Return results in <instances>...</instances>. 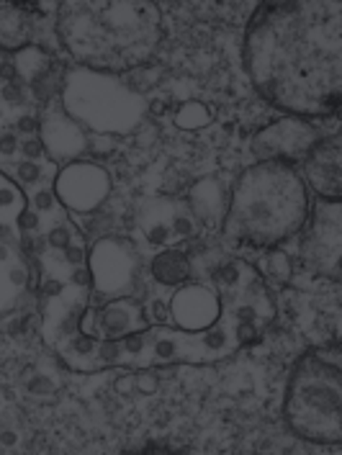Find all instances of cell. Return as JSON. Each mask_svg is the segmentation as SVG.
Masks as SVG:
<instances>
[{"label":"cell","mask_w":342,"mask_h":455,"mask_svg":"<svg viewBox=\"0 0 342 455\" xmlns=\"http://www.w3.org/2000/svg\"><path fill=\"white\" fill-rule=\"evenodd\" d=\"M180 204L172 201H155L149 209H142V232L149 244L163 247L175 237V219L180 214Z\"/></svg>","instance_id":"cell-18"},{"label":"cell","mask_w":342,"mask_h":455,"mask_svg":"<svg viewBox=\"0 0 342 455\" xmlns=\"http://www.w3.org/2000/svg\"><path fill=\"white\" fill-rule=\"evenodd\" d=\"M19 149H21V155H24L26 160H31V163H36L39 157H44V144H42V140H24V142L19 144Z\"/></svg>","instance_id":"cell-28"},{"label":"cell","mask_w":342,"mask_h":455,"mask_svg":"<svg viewBox=\"0 0 342 455\" xmlns=\"http://www.w3.org/2000/svg\"><path fill=\"white\" fill-rule=\"evenodd\" d=\"M0 106H3V96H0Z\"/></svg>","instance_id":"cell-32"},{"label":"cell","mask_w":342,"mask_h":455,"mask_svg":"<svg viewBox=\"0 0 342 455\" xmlns=\"http://www.w3.org/2000/svg\"><path fill=\"white\" fill-rule=\"evenodd\" d=\"M98 342L100 339L77 330L75 335L65 337L57 345V350L65 360V365L75 373H96V371H100V365H98Z\"/></svg>","instance_id":"cell-19"},{"label":"cell","mask_w":342,"mask_h":455,"mask_svg":"<svg viewBox=\"0 0 342 455\" xmlns=\"http://www.w3.org/2000/svg\"><path fill=\"white\" fill-rule=\"evenodd\" d=\"M340 3H266L252 16L244 60L255 88L298 119L340 108Z\"/></svg>","instance_id":"cell-1"},{"label":"cell","mask_w":342,"mask_h":455,"mask_svg":"<svg viewBox=\"0 0 342 455\" xmlns=\"http://www.w3.org/2000/svg\"><path fill=\"white\" fill-rule=\"evenodd\" d=\"M34 13H39L36 5L11 3L0 5V49L5 54H16L21 49L31 47L34 34Z\"/></svg>","instance_id":"cell-15"},{"label":"cell","mask_w":342,"mask_h":455,"mask_svg":"<svg viewBox=\"0 0 342 455\" xmlns=\"http://www.w3.org/2000/svg\"><path fill=\"white\" fill-rule=\"evenodd\" d=\"M88 270L91 283L106 301L131 296L139 283L142 255L131 240L122 235H106L98 237L93 250L88 252Z\"/></svg>","instance_id":"cell-6"},{"label":"cell","mask_w":342,"mask_h":455,"mask_svg":"<svg viewBox=\"0 0 342 455\" xmlns=\"http://www.w3.org/2000/svg\"><path fill=\"white\" fill-rule=\"evenodd\" d=\"M62 260L68 265H73V267L83 265L85 263V247H83L80 242H73L68 250H62Z\"/></svg>","instance_id":"cell-29"},{"label":"cell","mask_w":342,"mask_h":455,"mask_svg":"<svg viewBox=\"0 0 342 455\" xmlns=\"http://www.w3.org/2000/svg\"><path fill=\"white\" fill-rule=\"evenodd\" d=\"M0 96H3V103H8V106H21L26 98L24 80L19 77V80H11V83H3Z\"/></svg>","instance_id":"cell-25"},{"label":"cell","mask_w":342,"mask_h":455,"mask_svg":"<svg viewBox=\"0 0 342 455\" xmlns=\"http://www.w3.org/2000/svg\"><path fill=\"white\" fill-rule=\"evenodd\" d=\"M16 68H19V77L24 80L28 96L34 98L36 103L49 106L54 98L62 96V85H65V68L49 57L47 52L36 44L21 49L13 54Z\"/></svg>","instance_id":"cell-12"},{"label":"cell","mask_w":342,"mask_h":455,"mask_svg":"<svg viewBox=\"0 0 342 455\" xmlns=\"http://www.w3.org/2000/svg\"><path fill=\"white\" fill-rule=\"evenodd\" d=\"M57 26L83 68L122 72L139 68L155 52L160 11L152 3H65Z\"/></svg>","instance_id":"cell-3"},{"label":"cell","mask_w":342,"mask_h":455,"mask_svg":"<svg viewBox=\"0 0 342 455\" xmlns=\"http://www.w3.org/2000/svg\"><path fill=\"white\" fill-rule=\"evenodd\" d=\"M60 201L54 191H47V188H39V191L31 196V209L39 216H54V219H65V214L60 212Z\"/></svg>","instance_id":"cell-23"},{"label":"cell","mask_w":342,"mask_h":455,"mask_svg":"<svg viewBox=\"0 0 342 455\" xmlns=\"http://www.w3.org/2000/svg\"><path fill=\"white\" fill-rule=\"evenodd\" d=\"M149 273H152V278L160 286L178 288L191 281V275H194V260L180 247H168V250H160L152 258Z\"/></svg>","instance_id":"cell-16"},{"label":"cell","mask_w":342,"mask_h":455,"mask_svg":"<svg viewBox=\"0 0 342 455\" xmlns=\"http://www.w3.org/2000/svg\"><path fill=\"white\" fill-rule=\"evenodd\" d=\"M172 324L183 332H203L214 327L224 314L221 293L209 283H183L168 301Z\"/></svg>","instance_id":"cell-11"},{"label":"cell","mask_w":342,"mask_h":455,"mask_svg":"<svg viewBox=\"0 0 342 455\" xmlns=\"http://www.w3.org/2000/svg\"><path fill=\"white\" fill-rule=\"evenodd\" d=\"M19 140H16V134L13 132H0V155L3 157H11L16 149H19Z\"/></svg>","instance_id":"cell-30"},{"label":"cell","mask_w":342,"mask_h":455,"mask_svg":"<svg viewBox=\"0 0 342 455\" xmlns=\"http://www.w3.org/2000/svg\"><path fill=\"white\" fill-rule=\"evenodd\" d=\"M26 286V265L19 263L8 242H0V314L16 304Z\"/></svg>","instance_id":"cell-20"},{"label":"cell","mask_w":342,"mask_h":455,"mask_svg":"<svg viewBox=\"0 0 342 455\" xmlns=\"http://www.w3.org/2000/svg\"><path fill=\"white\" fill-rule=\"evenodd\" d=\"M312 196L291 163L260 160L237 178L221 229L227 240L250 250H273L301 232Z\"/></svg>","instance_id":"cell-2"},{"label":"cell","mask_w":342,"mask_h":455,"mask_svg":"<svg viewBox=\"0 0 342 455\" xmlns=\"http://www.w3.org/2000/svg\"><path fill=\"white\" fill-rule=\"evenodd\" d=\"M283 417L289 430L309 443L342 440V379L338 360L309 353L296 363L286 391Z\"/></svg>","instance_id":"cell-5"},{"label":"cell","mask_w":342,"mask_h":455,"mask_svg":"<svg viewBox=\"0 0 342 455\" xmlns=\"http://www.w3.org/2000/svg\"><path fill=\"white\" fill-rule=\"evenodd\" d=\"M44 240H47V247H52V250H68L73 244V227L65 219H60V221L49 224Z\"/></svg>","instance_id":"cell-24"},{"label":"cell","mask_w":342,"mask_h":455,"mask_svg":"<svg viewBox=\"0 0 342 455\" xmlns=\"http://www.w3.org/2000/svg\"><path fill=\"white\" fill-rule=\"evenodd\" d=\"M0 80L3 83H11V80H19V68H16V60L13 54H0Z\"/></svg>","instance_id":"cell-27"},{"label":"cell","mask_w":342,"mask_h":455,"mask_svg":"<svg viewBox=\"0 0 342 455\" xmlns=\"http://www.w3.org/2000/svg\"><path fill=\"white\" fill-rule=\"evenodd\" d=\"M80 330L96 339H123L134 332L149 330V314L134 296L108 299L96 309L83 312Z\"/></svg>","instance_id":"cell-10"},{"label":"cell","mask_w":342,"mask_h":455,"mask_svg":"<svg viewBox=\"0 0 342 455\" xmlns=\"http://www.w3.org/2000/svg\"><path fill=\"white\" fill-rule=\"evenodd\" d=\"M42 144L54 163H75L88 149V132L62 108H49L42 119Z\"/></svg>","instance_id":"cell-14"},{"label":"cell","mask_w":342,"mask_h":455,"mask_svg":"<svg viewBox=\"0 0 342 455\" xmlns=\"http://www.w3.org/2000/svg\"><path fill=\"white\" fill-rule=\"evenodd\" d=\"M16 175H19V180H21L24 186H39L42 178H44V168H42L39 163L26 160V163H19V165H16Z\"/></svg>","instance_id":"cell-26"},{"label":"cell","mask_w":342,"mask_h":455,"mask_svg":"<svg viewBox=\"0 0 342 455\" xmlns=\"http://www.w3.org/2000/svg\"><path fill=\"white\" fill-rule=\"evenodd\" d=\"M301 178L306 188L324 201H340V134L322 137L301 163Z\"/></svg>","instance_id":"cell-13"},{"label":"cell","mask_w":342,"mask_h":455,"mask_svg":"<svg viewBox=\"0 0 342 455\" xmlns=\"http://www.w3.org/2000/svg\"><path fill=\"white\" fill-rule=\"evenodd\" d=\"M19 129H21L24 134H36V132L42 129V121L34 119V116H24V119L19 121Z\"/></svg>","instance_id":"cell-31"},{"label":"cell","mask_w":342,"mask_h":455,"mask_svg":"<svg viewBox=\"0 0 342 455\" xmlns=\"http://www.w3.org/2000/svg\"><path fill=\"white\" fill-rule=\"evenodd\" d=\"M340 201L312 198L309 216L304 221L301 250L306 263L322 275H340Z\"/></svg>","instance_id":"cell-7"},{"label":"cell","mask_w":342,"mask_h":455,"mask_svg":"<svg viewBox=\"0 0 342 455\" xmlns=\"http://www.w3.org/2000/svg\"><path fill=\"white\" fill-rule=\"evenodd\" d=\"M211 121V111L203 103H186L180 106V111L175 114V124L180 129H201Z\"/></svg>","instance_id":"cell-22"},{"label":"cell","mask_w":342,"mask_h":455,"mask_svg":"<svg viewBox=\"0 0 342 455\" xmlns=\"http://www.w3.org/2000/svg\"><path fill=\"white\" fill-rule=\"evenodd\" d=\"M319 140L322 134L312 121L289 116L258 132L252 140V152L258 160H278V163H291L298 168Z\"/></svg>","instance_id":"cell-9"},{"label":"cell","mask_w":342,"mask_h":455,"mask_svg":"<svg viewBox=\"0 0 342 455\" xmlns=\"http://www.w3.org/2000/svg\"><path fill=\"white\" fill-rule=\"evenodd\" d=\"M263 267H266V275H268L270 281H275V283L291 281L293 260L286 250H275V247L268 250V255H266V260H263Z\"/></svg>","instance_id":"cell-21"},{"label":"cell","mask_w":342,"mask_h":455,"mask_svg":"<svg viewBox=\"0 0 342 455\" xmlns=\"http://www.w3.org/2000/svg\"><path fill=\"white\" fill-rule=\"evenodd\" d=\"M62 111L85 132L103 137H122L139 129L147 116L145 96L122 80L116 72L73 68L65 72Z\"/></svg>","instance_id":"cell-4"},{"label":"cell","mask_w":342,"mask_h":455,"mask_svg":"<svg viewBox=\"0 0 342 455\" xmlns=\"http://www.w3.org/2000/svg\"><path fill=\"white\" fill-rule=\"evenodd\" d=\"M111 193V175L98 163L75 160L57 172L54 196L57 201L75 214H93L103 206Z\"/></svg>","instance_id":"cell-8"},{"label":"cell","mask_w":342,"mask_h":455,"mask_svg":"<svg viewBox=\"0 0 342 455\" xmlns=\"http://www.w3.org/2000/svg\"><path fill=\"white\" fill-rule=\"evenodd\" d=\"M227 204H229V196L221 188L217 180H201L191 191L188 198V212L194 214V219L214 227L217 221H224L227 214Z\"/></svg>","instance_id":"cell-17"}]
</instances>
